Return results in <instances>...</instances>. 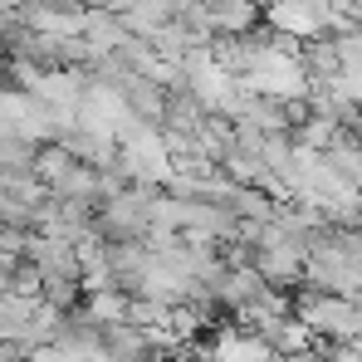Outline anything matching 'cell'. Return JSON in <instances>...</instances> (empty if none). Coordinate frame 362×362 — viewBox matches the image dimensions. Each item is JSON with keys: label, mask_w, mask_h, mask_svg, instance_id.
Masks as SVG:
<instances>
[{"label": "cell", "mask_w": 362, "mask_h": 362, "mask_svg": "<svg viewBox=\"0 0 362 362\" xmlns=\"http://www.w3.org/2000/svg\"><path fill=\"white\" fill-rule=\"evenodd\" d=\"M294 318H299L313 338H333L343 348L353 338H362V303L353 294H318V289H308L294 303Z\"/></svg>", "instance_id": "cell-1"}, {"label": "cell", "mask_w": 362, "mask_h": 362, "mask_svg": "<svg viewBox=\"0 0 362 362\" xmlns=\"http://www.w3.org/2000/svg\"><path fill=\"white\" fill-rule=\"evenodd\" d=\"M211 353H216V362H279V353L259 333H221V343Z\"/></svg>", "instance_id": "cell-2"}, {"label": "cell", "mask_w": 362, "mask_h": 362, "mask_svg": "<svg viewBox=\"0 0 362 362\" xmlns=\"http://www.w3.org/2000/svg\"><path fill=\"white\" fill-rule=\"evenodd\" d=\"M274 25H279L284 35H313L323 20H318V10L303 5V0H279V5H274Z\"/></svg>", "instance_id": "cell-3"}, {"label": "cell", "mask_w": 362, "mask_h": 362, "mask_svg": "<svg viewBox=\"0 0 362 362\" xmlns=\"http://www.w3.org/2000/svg\"><path fill=\"white\" fill-rule=\"evenodd\" d=\"M211 20H216L221 30H235V35H240V30L255 25V5H250V0H216V5H211Z\"/></svg>", "instance_id": "cell-4"}]
</instances>
